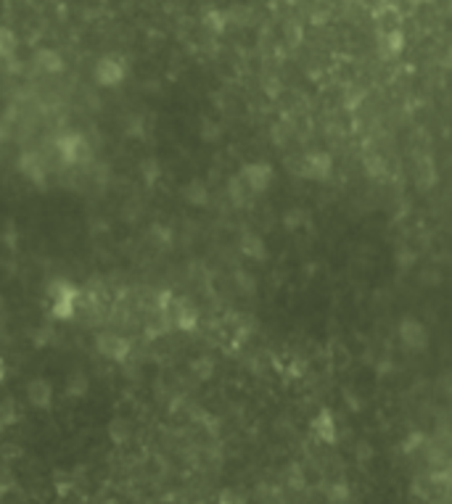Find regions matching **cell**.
<instances>
[{
  "label": "cell",
  "mask_w": 452,
  "mask_h": 504,
  "mask_svg": "<svg viewBox=\"0 0 452 504\" xmlns=\"http://www.w3.org/2000/svg\"><path fill=\"white\" fill-rule=\"evenodd\" d=\"M191 372H194L196 380L207 383V380H212V375H214V362H212L209 357H196L194 362H191Z\"/></svg>",
  "instance_id": "cell-19"
},
{
  "label": "cell",
  "mask_w": 452,
  "mask_h": 504,
  "mask_svg": "<svg viewBox=\"0 0 452 504\" xmlns=\"http://www.w3.org/2000/svg\"><path fill=\"white\" fill-rule=\"evenodd\" d=\"M183 196H185V201H188L191 206H207L209 204V190H207L204 182H198V180L188 182L185 190H183Z\"/></svg>",
  "instance_id": "cell-16"
},
{
  "label": "cell",
  "mask_w": 452,
  "mask_h": 504,
  "mask_svg": "<svg viewBox=\"0 0 452 504\" xmlns=\"http://www.w3.org/2000/svg\"><path fill=\"white\" fill-rule=\"evenodd\" d=\"M201 24L214 34H223L227 27V14H223L220 8H207L204 16H201Z\"/></svg>",
  "instance_id": "cell-18"
},
{
  "label": "cell",
  "mask_w": 452,
  "mask_h": 504,
  "mask_svg": "<svg viewBox=\"0 0 452 504\" xmlns=\"http://www.w3.org/2000/svg\"><path fill=\"white\" fill-rule=\"evenodd\" d=\"M220 132H223V127H217L212 119H204V122H201V129H198V135H201L204 140H214V138H220Z\"/></svg>",
  "instance_id": "cell-27"
},
{
  "label": "cell",
  "mask_w": 452,
  "mask_h": 504,
  "mask_svg": "<svg viewBox=\"0 0 452 504\" xmlns=\"http://www.w3.org/2000/svg\"><path fill=\"white\" fill-rule=\"evenodd\" d=\"M19 50V34L11 27H0V59L3 61H11L17 59Z\"/></svg>",
  "instance_id": "cell-15"
},
{
  "label": "cell",
  "mask_w": 452,
  "mask_h": 504,
  "mask_svg": "<svg viewBox=\"0 0 452 504\" xmlns=\"http://www.w3.org/2000/svg\"><path fill=\"white\" fill-rule=\"evenodd\" d=\"M400 341L407 351H423L429 346V330L423 328L420 319H413V317H404L400 322Z\"/></svg>",
  "instance_id": "cell-6"
},
{
  "label": "cell",
  "mask_w": 452,
  "mask_h": 504,
  "mask_svg": "<svg viewBox=\"0 0 452 504\" xmlns=\"http://www.w3.org/2000/svg\"><path fill=\"white\" fill-rule=\"evenodd\" d=\"M331 172H333V156L328 151H309L299 164V174L315 182H325Z\"/></svg>",
  "instance_id": "cell-4"
},
{
  "label": "cell",
  "mask_w": 452,
  "mask_h": 504,
  "mask_svg": "<svg viewBox=\"0 0 452 504\" xmlns=\"http://www.w3.org/2000/svg\"><path fill=\"white\" fill-rule=\"evenodd\" d=\"M309 433L318 439L320 443H336L339 441V430H336V420H333V412L331 410H320L315 417H312V423H309Z\"/></svg>",
  "instance_id": "cell-9"
},
{
  "label": "cell",
  "mask_w": 452,
  "mask_h": 504,
  "mask_svg": "<svg viewBox=\"0 0 452 504\" xmlns=\"http://www.w3.org/2000/svg\"><path fill=\"white\" fill-rule=\"evenodd\" d=\"M238 249L246 259H251V262H265L267 259V243H265V238H259L257 233H243L241 240H238Z\"/></svg>",
  "instance_id": "cell-11"
},
{
  "label": "cell",
  "mask_w": 452,
  "mask_h": 504,
  "mask_svg": "<svg viewBox=\"0 0 452 504\" xmlns=\"http://www.w3.org/2000/svg\"><path fill=\"white\" fill-rule=\"evenodd\" d=\"M309 217L302 211V209H294V211H289L286 217H283V224L289 227V230H296V227H302V224H307Z\"/></svg>",
  "instance_id": "cell-23"
},
{
  "label": "cell",
  "mask_w": 452,
  "mask_h": 504,
  "mask_svg": "<svg viewBox=\"0 0 452 504\" xmlns=\"http://www.w3.org/2000/svg\"><path fill=\"white\" fill-rule=\"evenodd\" d=\"M109 504H112V502H109Z\"/></svg>",
  "instance_id": "cell-32"
},
{
  "label": "cell",
  "mask_w": 452,
  "mask_h": 504,
  "mask_svg": "<svg viewBox=\"0 0 452 504\" xmlns=\"http://www.w3.org/2000/svg\"><path fill=\"white\" fill-rule=\"evenodd\" d=\"M172 317H175V325H178L180 330L191 333L198 328V312H196L191 304H175Z\"/></svg>",
  "instance_id": "cell-14"
},
{
  "label": "cell",
  "mask_w": 452,
  "mask_h": 504,
  "mask_svg": "<svg viewBox=\"0 0 452 504\" xmlns=\"http://www.w3.org/2000/svg\"><path fill=\"white\" fill-rule=\"evenodd\" d=\"M236 283H238V288H246V293H254V280L246 272H236Z\"/></svg>",
  "instance_id": "cell-30"
},
{
  "label": "cell",
  "mask_w": 452,
  "mask_h": 504,
  "mask_svg": "<svg viewBox=\"0 0 452 504\" xmlns=\"http://www.w3.org/2000/svg\"><path fill=\"white\" fill-rule=\"evenodd\" d=\"M34 66H37L40 72H45V74H61V72L66 69L64 56H61L59 50H53V48H43V50H37V56H34Z\"/></svg>",
  "instance_id": "cell-12"
},
{
  "label": "cell",
  "mask_w": 452,
  "mask_h": 504,
  "mask_svg": "<svg viewBox=\"0 0 452 504\" xmlns=\"http://www.w3.org/2000/svg\"><path fill=\"white\" fill-rule=\"evenodd\" d=\"M80 288L66 280V277H56L48 283V301H50V317L59 322H69L77 315V304H80Z\"/></svg>",
  "instance_id": "cell-1"
},
{
  "label": "cell",
  "mask_w": 452,
  "mask_h": 504,
  "mask_svg": "<svg viewBox=\"0 0 452 504\" xmlns=\"http://www.w3.org/2000/svg\"><path fill=\"white\" fill-rule=\"evenodd\" d=\"M423 441H426V439H423V433H413V436H407V439H404L402 452H407V454H410V452H415V449H418Z\"/></svg>",
  "instance_id": "cell-29"
},
{
  "label": "cell",
  "mask_w": 452,
  "mask_h": 504,
  "mask_svg": "<svg viewBox=\"0 0 452 504\" xmlns=\"http://www.w3.org/2000/svg\"><path fill=\"white\" fill-rule=\"evenodd\" d=\"M141 172H143L145 182H148V185H154V182L159 180L162 169H159V164H156L154 158H148V161H143V164H141Z\"/></svg>",
  "instance_id": "cell-25"
},
{
  "label": "cell",
  "mask_w": 452,
  "mask_h": 504,
  "mask_svg": "<svg viewBox=\"0 0 452 504\" xmlns=\"http://www.w3.org/2000/svg\"><path fill=\"white\" fill-rule=\"evenodd\" d=\"M56 148H59V156L64 158L66 164H80L88 158V143L82 138L80 132H64L59 140H56Z\"/></svg>",
  "instance_id": "cell-7"
},
{
  "label": "cell",
  "mask_w": 452,
  "mask_h": 504,
  "mask_svg": "<svg viewBox=\"0 0 452 504\" xmlns=\"http://www.w3.org/2000/svg\"><path fill=\"white\" fill-rule=\"evenodd\" d=\"M6 375H8V364H6V359L0 357V383H6Z\"/></svg>",
  "instance_id": "cell-31"
},
{
  "label": "cell",
  "mask_w": 452,
  "mask_h": 504,
  "mask_svg": "<svg viewBox=\"0 0 452 504\" xmlns=\"http://www.w3.org/2000/svg\"><path fill=\"white\" fill-rule=\"evenodd\" d=\"M19 172L24 174L32 185H40V188L48 182V167H45V161L37 151H24L19 156Z\"/></svg>",
  "instance_id": "cell-8"
},
{
  "label": "cell",
  "mask_w": 452,
  "mask_h": 504,
  "mask_svg": "<svg viewBox=\"0 0 452 504\" xmlns=\"http://www.w3.org/2000/svg\"><path fill=\"white\" fill-rule=\"evenodd\" d=\"M151 238H154L156 246H170V243H172V230L164 227V224H154V227H151Z\"/></svg>",
  "instance_id": "cell-24"
},
{
  "label": "cell",
  "mask_w": 452,
  "mask_h": 504,
  "mask_svg": "<svg viewBox=\"0 0 452 504\" xmlns=\"http://www.w3.org/2000/svg\"><path fill=\"white\" fill-rule=\"evenodd\" d=\"M328 499L333 504H341L349 499V486L347 483H333V486H328Z\"/></svg>",
  "instance_id": "cell-26"
},
{
  "label": "cell",
  "mask_w": 452,
  "mask_h": 504,
  "mask_svg": "<svg viewBox=\"0 0 452 504\" xmlns=\"http://www.w3.org/2000/svg\"><path fill=\"white\" fill-rule=\"evenodd\" d=\"M96 348L103 359H112V362H125L130 357V341L125 335H116V333L96 335Z\"/></svg>",
  "instance_id": "cell-5"
},
{
  "label": "cell",
  "mask_w": 452,
  "mask_h": 504,
  "mask_svg": "<svg viewBox=\"0 0 452 504\" xmlns=\"http://www.w3.org/2000/svg\"><path fill=\"white\" fill-rule=\"evenodd\" d=\"M381 56L384 59H397L400 53L404 50V32L400 27H391L381 34Z\"/></svg>",
  "instance_id": "cell-13"
},
{
  "label": "cell",
  "mask_w": 452,
  "mask_h": 504,
  "mask_svg": "<svg viewBox=\"0 0 452 504\" xmlns=\"http://www.w3.org/2000/svg\"><path fill=\"white\" fill-rule=\"evenodd\" d=\"M220 504H246V496L243 494H238L236 489H225L223 494H220V499H217Z\"/></svg>",
  "instance_id": "cell-28"
},
{
  "label": "cell",
  "mask_w": 452,
  "mask_h": 504,
  "mask_svg": "<svg viewBox=\"0 0 452 504\" xmlns=\"http://www.w3.org/2000/svg\"><path fill=\"white\" fill-rule=\"evenodd\" d=\"M275 169L273 164L267 161H251V164H243L241 172H238V180L243 182V188L249 190L251 196H262L265 190L273 185Z\"/></svg>",
  "instance_id": "cell-3"
},
{
  "label": "cell",
  "mask_w": 452,
  "mask_h": 504,
  "mask_svg": "<svg viewBox=\"0 0 452 504\" xmlns=\"http://www.w3.org/2000/svg\"><path fill=\"white\" fill-rule=\"evenodd\" d=\"M132 436V428H130L127 420H112L109 423V439H112L114 443H127V439Z\"/></svg>",
  "instance_id": "cell-20"
},
{
  "label": "cell",
  "mask_w": 452,
  "mask_h": 504,
  "mask_svg": "<svg viewBox=\"0 0 452 504\" xmlns=\"http://www.w3.org/2000/svg\"><path fill=\"white\" fill-rule=\"evenodd\" d=\"M88 388H90V380H88V375L82 370L69 372V378H66V394L74 396V399H82V396L88 394Z\"/></svg>",
  "instance_id": "cell-17"
},
{
  "label": "cell",
  "mask_w": 452,
  "mask_h": 504,
  "mask_svg": "<svg viewBox=\"0 0 452 504\" xmlns=\"http://www.w3.org/2000/svg\"><path fill=\"white\" fill-rule=\"evenodd\" d=\"M130 74V63L125 56H116V53H109L103 59H98L96 69H93V77L101 87H119Z\"/></svg>",
  "instance_id": "cell-2"
},
{
  "label": "cell",
  "mask_w": 452,
  "mask_h": 504,
  "mask_svg": "<svg viewBox=\"0 0 452 504\" xmlns=\"http://www.w3.org/2000/svg\"><path fill=\"white\" fill-rule=\"evenodd\" d=\"M27 401L34 410H50L53 407V386L45 378H34L27 383Z\"/></svg>",
  "instance_id": "cell-10"
},
{
  "label": "cell",
  "mask_w": 452,
  "mask_h": 504,
  "mask_svg": "<svg viewBox=\"0 0 452 504\" xmlns=\"http://www.w3.org/2000/svg\"><path fill=\"white\" fill-rule=\"evenodd\" d=\"M17 423V407H14V401L11 399H6L3 404H0V428H8Z\"/></svg>",
  "instance_id": "cell-22"
},
{
  "label": "cell",
  "mask_w": 452,
  "mask_h": 504,
  "mask_svg": "<svg viewBox=\"0 0 452 504\" xmlns=\"http://www.w3.org/2000/svg\"><path fill=\"white\" fill-rule=\"evenodd\" d=\"M246 193H249V190L243 188V182L238 180V174H236V177H230V182H227V196L233 198V204L236 206L246 204Z\"/></svg>",
  "instance_id": "cell-21"
}]
</instances>
